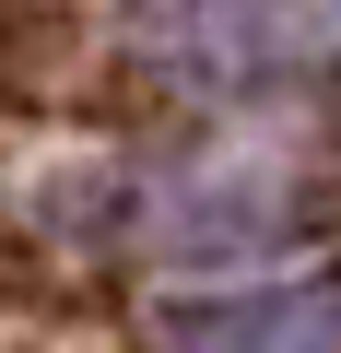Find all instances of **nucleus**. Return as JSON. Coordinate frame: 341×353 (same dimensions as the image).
I'll return each mask as SVG.
<instances>
[{"label": "nucleus", "instance_id": "obj_1", "mask_svg": "<svg viewBox=\"0 0 341 353\" xmlns=\"http://www.w3.org/2000/svg\"><path fill=\"white\" fill-rule=\"evenodd\" d=\"M306 36H318L306 0H130L118 12V59L153 71V83H177V94L271 83Z\"/></svg>", "mask_w": 341, "mask_h": 353}, {"label": "nucleus", "instance_id": "obj_2", "mask_svg": "<svg viewBox=\"0 0 341 353\" xmlns=\"http://www.w3.org/2000/svg\"><path fill=\"white\" fill-rule=\"evenodd\" d=\"M177 353H341V294L329 283H271V294H212L177 306Z\"/></svg>", "mask_w": 341, "mask_h": 353}]
</instances>
